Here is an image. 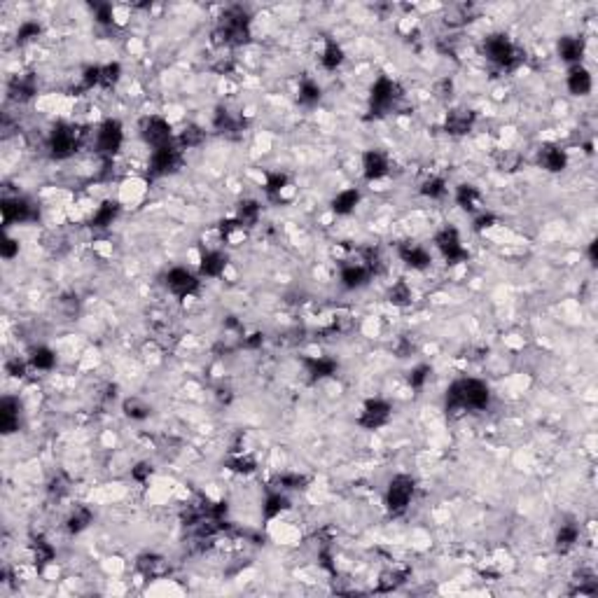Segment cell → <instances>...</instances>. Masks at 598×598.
Segmentation results:
<instances>
[{"label": "cell", "mask_w": 598, "mask_h": 598, "mask_svg": "<svg viewBox=\"0 0 598 598\" xmlns=\"http://www.w3.org/2000/svg\"><path fill=\"white\" fill-rule=\"evenodd\" d=\"M577 542H580V526L577 524H561L559 533H556V547L561 552H570Z\"/></svg>", "instance_id": "obj_23"}, {"label": "cell", "mask_w": 598, "mask_h": 598, "mask_svg": "<svg viewBox=\"0 0 598 598\" xmlns=\"http://www.w3.org/2000/svg\"><path fill=\"white\" fill-rule=\"evenodd\" d=\"M166 288H169V292H173L176 297L185 299V297H190L192 292L199 288V281H197V276H194L190 269L173 267L169 274H166Z\"/></svg>", "instance_id": "obj_8"}, {"label": "cell", "mask_w": 598, "mask_h": 598, "mask_svg": "<svg viewBox=\"0 0 598 598\" xmlns=\"http://www.w3.org/2000/svg\"><path fill=\"white\" fill-rule=\"evenodd\" d=\"M559 57L570 66L582 64L584 57V40L577 36H563L559 40Z\"/></svg>", "instance_id": "obj_15"}, {"label": "cell", "mask_w": 598, "mask_h": 598, "mask_svg": "<svg viewBox=\"0 0 598 598\" xmlns=\"http://www.w3.org/2000/svg\"><path fill=\"white\" fill-rule=\"evenodd\" d=\"M400 94H398V85L386 78V75H381V78L374 80L372 85V92H370V103H372V110H377L379 115L388 113L391 108H395V103H398Z\"/></svg>", "instance_id": "obj_5"}, {"label": "cell", "mask_w": 598, "mask_h": 598, "mask_svg": "<svg viewBox=\"0 0 598 598\" xmlns=\"http://www.w3.org/2000/svg\"><path fill=\"white\" fill-rule=\"evenodd\" d=\"M227 269V257L220 250H206L199 260V274L208 278H218L225 274Z\"/></svg>", "instance_id": "obj_14"}, {"label": "cell", "mask_w": 598, "mask_h": 598, "mask_svg": "<svg viewBox=\"0 0 598 598\" xmlns=\"http://www.w3.org/2000/svg\"><path fill=\"white\" fill-rule=\"evenodd\" d=\"M370 276L372 269L363 262H356V264H346L339 278H342V285L346 290H360L363 285L370 283Z\"/></svg>", "instance_id": "obj_12"}, {"label": "cell", "mask_w": 598, "mask_h": 598, "mask_svg": "<svg viewBox=\"0 0 598 598\" xmlns=\"http://www.w3.org/2000/svg\"><path fill=\"white\" fill-rule=\"evenodd\" d=\"M484 57L498 68H512L519 61V52L505 33H491L484 38Z\"/></svg>", "instance_id": "obj_2"}, {"label": "cell", "mask_w": 598, "mask_h": 598, "mask_svg": "<svg viewBox=\"0 0 598 598\" xmlns=\"http://www.w3.org/2000/svg\"><path fill=\"white\" fill-rule=\"evenodd\" d=\"M92 519H94L92 510L80 505V507H75V510L71 512V517H68V521H66V528L71 533H82L89 524H92Z\"/></svg>", "instance_id": "obj_24"}, {"label": "cell", "mask_w": 598, "mask_h": 598, "mask_svg": "<svg viewBox=\"0 0 598 598\" xmlns=\"http://www.w3.org/2000/svg\"><path fill=\"white\" fill-rule=\"evenodd\" d=\"M491 391L479 379H458L447 391V409L451 412H482L489 407Z\"/></svg>", "instance_id": "obj_1"}, {"label": "cell", "mask_w": 598, "mask_h": 598, "mask_svg": "<svg viewBox=\"0 0 598 598\" xmlns=\"http://www.w3.org/2000/svg\"><path fill=\"white\" fill-rule=\"evenodd\" d=\"M307 367H309V374L314 379H328V377L335 374L337 363L332 358H328V356H318V358H309Z\"/></svg>", "instance_id": "obj_22"}, {"label": "cell", "mask_w": 598, "mask_h": 598, "mask_svg": "<svg viewBox=\"0 0 598 598\" xmlns=\"http://www.w3.org/2000/svg\"><path fill=\"white\" fill-rule=\"evenodd\" d=\"M538 159H540V166L549 173H559L568 166V155L566 150L559 148V145H545L540 148L538 152Z\"/></svg>", "instance_id": "obj_13"}, {"label": "cell", "mask_w": 598, "mask_h": 598, "mask_svg": "<svg viewBox=\"0 0 598 598\" xmlns=\"http://www.w3.org/2000/svg\"><path fill=\"white\" fill-rule=\"evenodd\" d=\"M412 299V288L405 283H395L391 290V302L393 304H407Z\"/></svg>", "instance_id": "obj_30"}, {"label": "cell", "mask_w": 598, "mask_h": 598, "mask_svg": "<svg viewBox=\"0 0 598 598\" xmlns=\"http://www.w3.org/2000/svg\"><path fill=\"white\" fill-rule=\"evenodd\" d=\"M416 491V482L409 475H395L388 482L386 489V507L391 514H402L407 512V507L412 505Z\"/></svg>", "instance_id": "obj_3"}, {"label": "cell", "mask_w": 598, "mask_h": 598, "mask_svg": "<svg viewBox=\"0 0 598 598\" xmlns=\"http://www.w3.org/2000/svg\"><path fill=\"white\" fill-rule=\"evenodd\" d=\"M566 85H568V92L573 96H587L591 94V89H594V78H591V73L582 64H577V66H570Z\"/></svg>", "instance_id": "obj_11"}, {"label": "cell", "mask_w": 598, "mask_h": 598, "mask_svg": "<svg viewBox=\"0 0 598 598\" xmlns=\"http://www.w3.org/2000/svg\"><path fill=\"white\" fill-rule=\"evenodd\" d=\"M124 412H127V416H131V419L143 421L150 416V407L138 398H131V400H127V405H124Z\"/></svg>", "instance_id": "obj_29"}, {"label": "cell", "mask_w": 598, "mask_h": 598, "mask_svg": "<svg viewBox=\"0 0 598 598\" xmlns=\"http://www.w3.org/2000/svg\"><path fill=\"white\" fill-rule=\"evenodd\" d=\"M15 253H19V239H12V236H5L3 243V257L5 260H12Z\"/></svg>", "instance_id": "obj_32"}, {"label": "cell", "mask_w": 598, "mask_h": 598, "mask_svg": "<svg viewBox=\"0 0 598 598\" xmlns=\"http://www.w3.org/2000/svg\"><path fill=\"white\" fill-rule=\"evenodd\" d=\"M117 213H120V204H117V201H106V204L96 206L94 215H92V227L103 229V227L113 225Z\"/></svg>", "instance_id": "obj_20"}, {"label": "cell", "mask_w": 598, "mask_h": 598, "mask_svg": "<svg viewBox=\"0 0 598 598\" xmlns=\"http://www.w3.org/2000/svg\"><path fill=\"white\" fill-rule=\"evenodd\" d=\"M321 87H318L316 80H304L302 85H299V92H297V101L302 103V106H316L318 101H321Z\"/></svg>", "instance_id": "obj_26"}, {"label": "cell", "mask_w": 598, "mask_h": 598, "mask_svg": "<svg viewBox=\"0 0 598 598\" xmlns=\"http://www.w3.org/2000/svg\"><path fill=\"white\" fill-rule=\"evenodd\" d=\"M143 131H141V136H143V141L150 145L152 150H157V148H166V145H171L173 143V131H171V124L164 120V117H157V115H152V117H148V120L143 122V127H141Z\"/></svg>", "instance_id": "obj_7"}, {"label": "cell", "mask_w": 598, "mask_h": 598, "mask_svg": "<svg viewBox=\"0 0 598 598\" xmlns=\"http://www.w3.org/2000/svg\"><path fill=\"white\" fill-rule=\"evenodd\" d=\"M475 124V113L472 110H451L447 115V131L449 134H468Z\"/></svg>", "instance_id": "obj_18"}, {"label": "cell", "mask_w": 598, "mask_h": 598, "mask_svg": "<svg viewBox=\"0 0 598 598\" xmlns=\"http://www.w3.org/2000/svg\"><path fill=\"white\" fill-rule=\"evenodd\" d=\"M456 201H458V206H463L465 211H470V213L484 211L482 192H479L475 185H461V187H458V190H456Z\"/></svg>", "instance_id": "obj_17"}, {"label": "cell", "mask_w": 598, "mask_h": 598, "mask_svg": "<svg viewBox=\"0 0 598 598\" xmlns=\"http://www.w3.org/2000/svg\"><path fill=\"white\" fill-rule=\"evenodd\" d=\"M122 143H124V129L117 120H106L99 127V131H96L94 148L103 157H113L115 152H120Z\"/></svg>", "instance_id": "obj_4"}, {"label": "cell", "mask_w": 598, "mask_h": 598, "mask_svg": "<svg viewBox=\"0 0 598 598\" xmlns=\"http://www.w3.org/2000/svg\"><path fill=\"white\" fill-rule=\"evenodd\" d=\"M400 255H402V260L416 271L428 269L430 262H433V257H430V253L421 246V243H407V246H402Z\"/></svg>", "instance_id": "obj_16"}, {"label": "cell", "mask_w": 598, "mask_h": 598, "mask_svg": "<svg viewBox=\"0 0 598 598\" xmlns=\"http://www.w3.org/2000/svg\"><path fill=\"white\" fill-rule=\"evenodd\" d=\"M358 204H360V192L356 187H349V190L337 192V197L332 199V211L337 215H349L356 211Z\"/></svg>", "instance_id": "obj_19"}, {"label": "cell", "mask_w": 598, "mask_h": 598, "mask_svg": "<svg viewBox=\"0 0 598 598\" xmlns=\"http://www.w3.org/2000/svg\"><path fill=\"white\" fill-rule=\"evenodd\" d=\"M388 419H391V405L386 400H367L363 412H360V426L367 430H377L381 426H386Z\"/></svg>", "instance_id": "obj_9"}, {"label": "cell", "mask_w": 598, "mask_h": 598, "mask_svg": "<svg viewBox=\"0 0 598 598\" xmlns=\"http://www.w3.org/2000/svg\"><path fill=\"white\" fill-rule=\"evenodd\" d=\"M435 246L449 264H458L468 257V250L463 246L461 234H458L454 227H444L442 232L435 236Z\"/></svg>", "instance_id": "obj_6"}, {"label": "cell", "mask_w": 598, "mask_h": 598, "mask_svg": "<svg viewBox=\"0 0 598 598\" xmlns=\"http://www.w3.org/2000/svg\"><path fill=\"white\" fill-rule=\"evenodd\" d=\"M421 194L428 199H433V201L444 199L447 197V183H444V178H440V176H430L426 183H423Z\"/></svg>", "instance_id": "obj_28"}, {"label": "cell", "mask_w": 598, "mask_h": 598, "mask_svg": "<svg viewBox=\"0 0 598 598\" xmlns=\"http://www.w3.org/2000/svg\"><path fill=\"white\" fill-rule=\"evenodd\" d=\"M29 365L36 367L40 372H50L52 367L57 365V353L52 349H47V346H36L29 356Z\"/></svg>", "instance_id": "obj_21"}, {"label": "cell", "mask_w": 598, "mask_h": 598, "mask_svg": "<svg viewBox=\"0 0 598 598\" xmlns=\"http://www.w3.org/2000/svg\"><path fill=\"white\" fill-rule=\"evenodd\" d=\"M344 64V50H342V45H337V43H328V47H325L323 50V54H321V66L325 68V71H337L339 66Z\"/></svg>", "instance_id": "obj_25"}, {"label": "cell", "mask_w": 598, "mask_h": 598, "mask_svg": "<svg viewBox=\"0 0 598 598\" xmlns=\"http://www.w3.org/2000/svg\"><path fill=\"white\" fill-rule=\"evenodd\" d=\"M285 510H288V498H285V493H271V496H267V500H264L262 505V512L267 519H276L278 514H283Z\"/></svg>", "instance_id": "obj_27"}, {"label": "cell", "mask_w": 598, "mask_h": 598, "mask_svg": "<svg viewBox=\"0 0 598 598\" xmlns=\"http://www.w3.org/2000/svg\"><path fill=\"white\" fill-rule=\"evenodd\" d=\"M388 173H391V159H388L386 152L367 150L363 157V176L370 183H377V180H384Z\"/></svg>", "instance_id": "obj_10"}, {"label": "cell", "mask_w": 598, "mask_h": 598, "mask_svg": "<svg viewBox=\"0 0 598 598\" xmlns=\"http://www.w3.org/2000/svg\"><path fill=\"white\" fill-rule=\"evenodd\" d=\"M430 374H433V370H430L428 365L416 367V370L412 372V377H409V384H412L414 388H423L426 386V381L430 379Z\"/></svg>", "instance_id": "obj_31"}]
</instances>
